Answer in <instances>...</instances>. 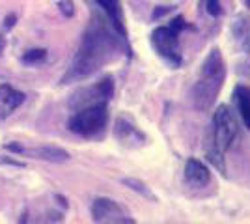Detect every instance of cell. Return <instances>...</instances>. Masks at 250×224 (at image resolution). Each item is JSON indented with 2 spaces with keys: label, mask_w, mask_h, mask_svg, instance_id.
<instances>
[{
  "label": "cell",
  "mask_w": 250,
  "mask_h": 224,
  "mask_svg": "<svg viewBox=\"0 0 250 224\" xmlns=\"http://www.w3.org/2000/svg\"><path fill=\"white\" fill-rule=\"evenodd\" d=\"M120 40L110 32L106 22L95 15L83 36L81 47L75 54L69 71L63 75L62 84L79 82L86 77L99 71L104 64L112 62L120 53Z\"/></svg>",
  "instance_id": "obj_1"
},
{
  "label": "cell",
  "mask_w": 250,
  "mask_h": 224,
  "mask_svg": "<svg viewBox=\"0 0 250 224\" xmlns=\"http://www.w3.org/2000/svg\"><path fill=\"white\" fill-rule=\"evenodd\" d=\"M108 112L106 105H92V107H84L81 110H75V114L69 118V131L75 135H81L86 139L97 137L106 125Z\"/></svg>",
  "instance_id": "obj_2"
},
{
  "label": "cell",
  "mask_w": 250,
  "mask_h": 224,
  "mask_svg": "<svg viewBox=\"0 0 250 224\" xmlns=\"http://www.w3.org/2000/svg\"><path fill=\"white\" fill-rule=\"evenodd\" d=\"M237 131H239V125H237V120L233 116L231 108L228 105H219L213 114V137L209 142L224 153L233 144Z\"/></svg>",
  "instance_id": "obj_3"
},
{
  "label": "cell",
  "mask_w": 250,
  "mask_h": 224,
  "mask_svg": "<svg viewBox=\"0 0 250 224\" xmlns=\"http://www.w3.org/2000/svg\"><path fill=\"white\" fill-rule=\"evenodd\" d=\"M112 96H114V81L112 77H104L97 84L90 88H81L79 92H75L69 99V108L81 110L92 105H106L112 99Z\"/></svg>",
  "instance_id": "obj_4"
},
{
  "label": "cell",
  "mask_w": 250,
  "mask_h": 224,
  "mask_svg": "<svg viewBox=\"0 0 250 224\" xmlns=\"http://www.w3.org/2000/svg\"><path fill=\"white\" fill-rule=\"evenodd\" d=\"M179 32L170 26H159L151 34V43L155 47L157 54L167 60L170 65L179 67L181 65V49H179Z\"/></svg>",
  "instance_id": "obj_5"
},
{
  "label": "cell",
  "mask_w": 250,
  "mask_h": 224,
  "mask_svg": "<svg viewBox=\"0 0 250 224\" xmlns=\"http://www.w3.org/2000/svg\"><path fill=\"white\" fill-rule=\"evenodd\" d=\"M92 219L94 223L104 224H133L135 219L129 217V213L116 200L110 198H95L92 204Z\"/></svg>",
  "instance_id": "obj_6"
},
{
  "label": "cell",
  "mask_w": 250,
  "mask_h": 224,
  "mask_svg": "<svg viewBox=\"0 0 250 224\" xmlns=\"http://www.w3.org/2000/svg\"><path fill=\"white\" fill-rule=\"evenodd\" d=\"M222 84H224V81H219V79H206V77H200L198 82L192 86V90H190L192 107L196 108V110H200V112L211 110L213 105H215V99L219 96Z\"/></svg>",
  "instance_id": "obj_7"
},
{
  "label": "cell",
  "mask_w": 250,
  "mask_h": 224,
  "mask_svg": "<svg viewBox=\"0 0 250 224\" xmlns=\"http://www.w3.org/2000/svg\"><path fill=\"white\" fill-rule=\"evenodd\" d=\"M114 137L127 148H140L147 142L146 135L125 116H120L114 123Z\"/></svg>",
  "instance_id": "obj_8"
},
{
  "label": "cell",
  "mask_w": 250,
  "mask_h": 224,
  "mask_svg": "<svg viewBox=\"0 0 250 224\" xmlns=\"http://www.w3.org/2000/svg\"><path fill=\"white\" fill-rule=\"evenodd\" d=\"M22 101H24L22 92L11 88L10 84L0 86V120H6L8 116H11L22 105Z\"/></svg>",
  "instance_id": "obj_9"
},
{
  "label": "cell",
  "mask_w": 250,
  "mask_h": 224,
  "mask_svg": "<svg viewBox=\"0 0 250 224\" xmlns=\"http://www.w3.org/2000/svg\"><path fill=\"white\" fill-rule=\"evenodd\" d=\"M200 77H206V79H219L224 81L226 79V67H224V60H222V53L220 49H211L209 54L206 56L202 69H200Z\"/></svg>",
  "instance_id": "obj_10"
},
{
  "label": "cell",
  "mask_w": 250,
  "mask_h": 224,
  "mask_svg": "<svg viewBox=\"0 0 250 224\" xmlns=\"http://www.w3.org/2000/svg\"><path fill=\"white\" fill-rule=\"evenodd\" d=\"M185 180L194 187H206L211 182V172L200 159H190L185 163Z\"/></svg>",
  "instance_id": "obj_11"
},
{
  "label": "cell",
  "mask_w": 250,
  "mask_h": 224,
  "mask_svg": "<svg viewBox=\"0 0 250 224\" xmlns=\"http://www.w3.org/2000/svg\"><path fill=\"white\" fill-rule=\"evenodd\" d=\"M233 103L237 107L241 120L245 123V127L250 129V88L249 86H235L233 90Z\"/></svg>",
  "instance_id": "obj_12"
},
{
  "label": "cell",
  "mask_w": 250,
  "mask_h": 224,
  "mask_svg": "<svg viewBox=\"0 0 250 224\" xmlns=\"http://www.w3.org/2000/svg\"><path fill=\"white\" fill-rule=\"evenodd\" d=\"M103 11L106 13L108 21L112 24L116 32L120 36H125V26H124V19H122V8H120V0H95Z\"/></svg>",
  "instance_id": "obj_13"
},
{
  "label": "cell",
  "mask_w": 250,
  "mask_h": 224,
  "mask_svg": "<svg viewBox=\"0 0 250 224\" xmlns=\"http://www.w3.org/2000/svg\"><path fill=\"white\" fill-rule=\"evenodd\" d=\"M32 153L38 159L49 161V163H67L69 161V153L62 148H56V146H42V148L32 149Z\"/></svg>",
  "instance_id": "obj_14"
},
{
  "label": "cell",
  "mask_w": 250,
  "mask_h": 224,
  "mask_svg": "<svg viewBox=\"0 0 250 224\" xmlns=\"http://www.w3.org/2000/svg\"><path fill=\"white\" fill-rule=\"evenodd\" d=\"M122 183H124L125 187H129L131 191L138 192V194H142L144 198H149V200H155V194L151 192V189L147 187L144 182H140V180H136V178H124L122 180Z\"/></svg>",
  "instance_id": "obj_15"
},
{
  "label": "cell",
  "mask_w": 250,
  "mask_h": 224,
  "mask_svg": "<svg viewBox=\"0 0 250 224\" xmlns=\"http://www.w3.org/2000/svg\"><path fill=\"white\" fill-rule=\"evenodd\" d=\"M224 153L222 151H219V149L215 148L213 144L208 148V161L211 163V164H215L217 166V170L222 172V174H226V166H224V157H222Z\"/></svg>",
  "instance_id": "obj_16"
},
{
  "label": "cell",
  "mask_w": 250,
  "mask_h": 224,
  "mask_svg": "<svg viewBox=\"0 0 250 224\" xmlns=\"http://www.w3.org/2000/svg\"><path fill=\"white\" fill-rule=\"evenodd\" d=\"M47 58V51L45 49H32V51H26L24 56H22V62L24 64H38Z\"/></svg>",
  "instance_id": "obj_17"
},
{
  "label": "cell",
  "mask_w": 250,
  "mask_h": 224,
  "mask_svg": "<svg viewBox=\"0 0 250 224\" xmlns=\"http://www.w3.org/2000/svg\"><path fill=\"white\" fill-rule=\"evenodd\" d=\"M206 10L211 17H219L222 13V6H220V0H206Z\"/></svg>",
  "instance_id": "obj_18"
},
{
  "label": "cell",
  "mask_w": 250,
  "mask_h": 224,
  "mask_svg": "<svg viewBox=\"0 0 250 224\" xmlns=\"http://www.w3.org/2000/svg\"><path fill=\"white\" fill-rule=\"evenodd\" d=\"M58 8H60V11H62L65 17H73L75 15V6L71 0H60L58 2Z\"/></svg>",
  "instance_id": "obj_19"
},
{
  "label": "cell",
  "mask_w": 250,
  "mask_h": 224,
  "mask_svg": "<svg viewBox=\"0 0 250 224\" xmlns=\"http://www.w3.org/2000/svg\"><path fill=\"white\" fill-rule=\"evenodd\" d=\"M170 28H174L176 32H181V30L185 28V19H183V17H176L174 21L170 22Z\"/></svg>",
  "instance_id": "obj_20"
},
{
  "label": "cell",
  "mask_w": 250,
  "mask_h": 224,
  "mask_svg": "<svg viewBox=\"0 0 250 224\" xmlns=\"http://www.w3.org/2000/svg\"><path fill=\"white\" fill-rule=\"evenodd\" d=\"M172 10H174V8H168V6H159V8H155V11H153V19H159V17H163V15L170 13Z\"/></svg>",
  "instance_id": "obj_21"
},
{
  "label": "cell",
  "mask_w": 250,
  "mask_h": 224,
  "mask_svg": "<svg viewBox=\"0 0 250 224\" xmlns=\"http://www.w3.org/2000/svg\"><path fill=\"white\" fill-rule=\"evenodd\" d=\"M15 21H17V17H15L13 13H10V15L6 17V21H4V26H6V28H11V26L15 24Z\"/></svg>",
  "instance_id": "obj_22"
},
{
  "label": "cell",
  "mask_w": 250,
  "mask_h": 224,
  "mask_svg": "<svg viewBox=\"0 0 250 224\" xmlns=\"http://www.w3.org/2000/svg\"><path fill=\"white\" fill-rule=\"evenodd\" d=\"M4 49H6V40H4V36L0 34V54L4 53Z\"/></svg>",
  "instance_id": "obj_23"
},
{
  "label": "cell",
  "mask_w": 250,
  "mask_h": 224,
  "mask_svg": "<svg viewBox=\"0 0 250 224\" xmlns=\"http://www.w3.org/2000/svg\"><path fill=\"white\" fill-rule=\"evenodd\" d=\"M243 4H245L247 8H250V0H243Z\"/></svg>",
  "instance_id": "obj_24"
}]
</instances>
